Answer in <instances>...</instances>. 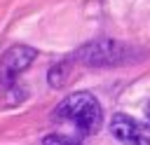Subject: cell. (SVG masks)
<instances>
[{
	"mask_svg": "<svg viewBox=\"0 0 150 145\" xmlns=\"http://www.w3.org/2000/svg\"><path fill=\"white\" fill-rule=\"evenodd\" d=\"M145 56L143 49L127 44L122 40H112V37H103V40H91L87 44H82L75 54L68 56V61L75 65H84V68H117V65H127L134 61H141Z\"/></svg>",
	"mask_w": 150,
	"mask_h": 145,
	"instance_id": "6da1fadb",
	"label": "cell"
},
{
	"mask_svg": "<svg viewBox=\"0 0 150 145\" xmlns=\"http://www.w3.org/2000/svg\"><path fill=\"white\" fill-rule=\"evenodd\" d=\"M38 58V49L30 44H12L0 56V87L9 89L19 80L21 72H26L33 61Z\"/></svg>",
	"mask_w": 150,
	"mask_h": 145,
	"instance_id": "3957f363",
	"label": "cell"
},
{
	"mask_svg": "<svg viewBox=\"0 0 150 145\" xmlns=\"http://www.w3.org/2000/svg\"><path fill=\"white\" fill-rule=\"evenodd\" d=\"M145 117H148V124H150V103L145 105Z\"/></svg>",
	"mask_w": 150,
	"mask_h": 145,
	"instance_id": "52a82bcc",
	"label": "cell"
},
{
	"mask_svg": "<svg viewBox=\"0 0 150 145\" xmlns=\"http://www.w3.org/2000/svg\"><path fill=\"white\" fill-rule=\"evenodd\" d=\"M110 133L122 145H150L148 129L141 122H136L134 117L124 115V112L112 115V119H110Z\"/></svg>",
	"mask_w": 150,
	"mask_h": 145,
	"instance_id": "277c9868",
	"label": "cell"
},
{
	"mask_svg": "<svg viewBox=\"0 0 150 145\" xmlns=\"http://www.w3.org/2000/svg\"><path fill=\"white\" fill-rule=\"evenodd\" d=\"M54 119L73 124L80 136H94L103 126V108L89 91H75L54 108Z\"/></svg>",
	"mask_w": 150,
	"mask_h": 145,
	"instance_id": "7a4b0ae2",
	"label": "cell"
},
{
	"mask_svg": "<svg viewBox=\"0 0 150 145\" xmlns=\"http://www.w3.org/2000/svg\"><path fill=\"white\" fill-rule=\"evenodd\" d=\"M42 145H82V140L66 133H47L42 138Z\"/></svg>",
	"mask_w": 150,
	"mask_h": 145,
	"instance_id": "8992f818",
	"label": "cell"
},
{
	"mask_svg": "<svg viewBox=\"0 0 150 145\" xmlns=\"http://www.w3.org/2000/svg\"><path fill=\"white\" fill-rule=\"evenodd\" d=\"M73 70H75V68H73V63L68 61V56L61 58L59 63H54V65L49 68V72H47V82H49V87H54V89L63 87V84L70 80Z\"/></svg>",
	"mask_w": 150,
	"mask_h": 145,
	"instance_id": "5b68a950",
	"label": "cell"
}]
</instances>
